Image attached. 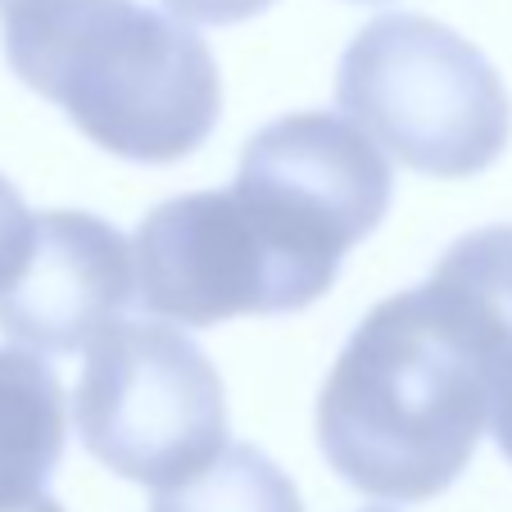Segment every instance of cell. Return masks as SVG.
Wrapping results in <instances>:
<instances>
[{"label":"cell","mask_w":512,"mask_h":512,"mask_svg":"<svg viewBox=\"0 0 512 512\" xmlns=\"http://www.w3.org/2000/svg\"><path fill=\"white\" fill-rule=\"evenodd\" d=\"M494 372V354L431 286L381 300L318 395L331 472L386 503L445 494L481 445Z\"/></svg>","instance_id":"cell-1"},{"label":"cell","mask_w":512,"mask_h":512,"mask_svg":"<svg viewBox=\"0 0 512 512\" xmlns=\"http://www.w3.org/2000/svg\"><path fill=\"white\" fill-rule=\"evenodd\" d=\"M0 41L19 82L118 159L177 164L223 114L204 37L141 0H14Z\"/></svg>","instance_id":"cell-2"},{"label":"cell","mask_w":512,"mask_h":512,"mask_svg":"<svg viewBox=\"0 0 512 512\" xmlns=\"http://www.w3.org/2000/svg\"><path fill=\"white\" fill-rule=\"evenodd\" d=\"M336 100L377 145L426 177H472L503 155L512 105L494 64L426 14H381L340 55Z\"/></svg>","instance_id":"cell-3"},{"label":"cell","mask_w":512,"mask_h":512,"mask_svg":"<svg viewBox=\"0 0 512 512\" xmlns=\"http://www.w3.org/2000/svg\"><path fill=\"white\" fill-rule=\"evenodd\" d=\"M73 422L109 472L168 490L227 449L223 377L177 327L118 322L91 345Z\"/></svg>","instance_id":"cell-4"},{"label":"cell","mask_w":512,"mask_h":512,"mask_svg":"<svg viewBox=\"0 0 512 512\" xmlns=\"http://www.w3.org/2000/svg\"><path fill=\"white\" fill-rule=\"evenodd\" d=\"M232 191L250 204L268 241L331 290L340 259L381 227L395 177L358 123L309 109L277 118L245 141Z\"/></svg>","instance_id":"cell-5"},{"label":"cell","mask_w":512,"mask_h":512,"mask_svg":"<svg viewBox=\"0 0 512 512\" xmlns=\"http://www.w3.org/2000/svg\"><path fill=\"white\" fill-rule=\"evenodd\" d=\"M136 300L182 327H218L245 313H295L327 290L300 272L227 191H191L164 200L132 236Z\"/></svg>","instance_id":"cell-6"},{"label":"cell","mask_w":512,"mask_h":512,"mask_svg":"<svg viewBox=\"0 0 512 512\" xmlns=\"http://www.w3.org/2000/svg\"><path fill=\"white\" fill-rule=\"evenodd\" d=\"M136 300V254L96 213H41L23 272L0 295V331L28 354H73Z\"/></svg>","instance_id":"cell-7"},{"label":"cell","mask_w":512,"mask_h":512,"mask_svg":"<svg viewBox=\"0 0 512 512\" xmlns=\"http://www.w3.org/2000/svg\"><path fill=\"white\" fill-rule=\"evenodd\" d=\"M64 386L28 349H0V512L46 499L64 458Z\"/></svg>","instance_id":"cell-8"},{"label":"cell","mask_w":512,"mask_h":512,"mask_svg":"<svg viewBox=\"0 0 512 512\" xmlns=\"http://www.w3.org/2000/svg\"><path fill=\"white\" fill-rule=\"evenodd\" d=\"M426 286L454 304L494 363L512 358V223L481 227L454 241Z\"/></svg>","instance_id":"cell-9"},{"label":"cell","mask_w":512,"mask_h":512,"mask_svg":"<svg viewBox=\"0 0 512 512\" xmlns=\"http://www.w3.org/2000/svg\"><path fill=\"white\" fill-rule=\"evenodd\" d=\"M150 512H304V503L263 449L227 445L191 481L155 490Z\"/></svg>","instance_id":"cell-10"},{"label":"cell","mask_w":512,"mask_h":512,"mask_svg":"<svg viewBox=\"0 0 512 512\" xmlns=\"http://www.w3.org/2000/svg\"><path fill=\"white\" fill-rule=\"evenodd\" d=\"M32 236H37V218L28 213V204L14 191V182L0 177V295L14 286V277L28 263Z\"/></svg>","instance_id":"cell-11"},{"label":"cell","mask_w":512,"mask_h":512,"mask_svg":"<svg viewBox=\"0 0 512 512\" xmlns=\"http://www.w3.org/2000/svg\"><path fill=\"white\" fill-rule=\"evenodd\" d=\"M182 23H245L263 14L272 0H164Z\"/></svg>","instance_id":"cell-12"},{"label":"cell","mask_w":512,"mask_h":512,"mask_svg":"<svg viewBox=\"0 0 512 512\" xmlns=\"http://www.w3.org/2000/svg\"><path fill=\"white\" fill-rule=\"evenodd\" d=\"M490 426H494V445L512 463V358H503L490 386Z\"/></svg>","instance_id":"cell-13"},{"label":"cell","mask_w":512,"mask_h":512,"mask_svg":"<svg viewBox=\"0 0 512 512\" xmlns=\"http://www.w3.org/2000/svg\"><path fill=\"white\" fill-rule=\"evenodd\" d=\"M19 512H64V508H59V503H55V499H50V494H46V499L28 503V508H19Z\"/></svg>","instance_id":"cell-14"},{"label":"cell","mask_w":512,"mask_h":512,"mask_svg":"<svg viewBox=\"0 0 512 512\" xmlns=\"http://www.w3.org/2000/svg\"><path fill=\"white\" fill-rule=\"evenodd\" d=\"M368 512H386V508H368Z\"/></svg>","instance_id":"cell-15"},{"label":"cell","mask_w":512,"mask_h":512,"mask_svg":"<svg viewBox=\"0 0 512 512\" xmlns=\"http://www.w3.org/2000/svg\"><path fill=\"white\" fill-rule=\"evenodd\" d=\"M0 5H14V0H0Z\"/></svg>","instance_id":"cell-16"},{"label":"cell","mask_w":512,"mask_h":512,"mask_svg":"<svg viewBox=\"0 0 512 512\" xmlns=\"http://www.w3.org/2000/svg\"><path fill=\"white\" fill-rule=\"evenodd\" d=\"M363 5H377V0H363Z\"/></svg>","instance_id":"cell-17"}]
</instances>
